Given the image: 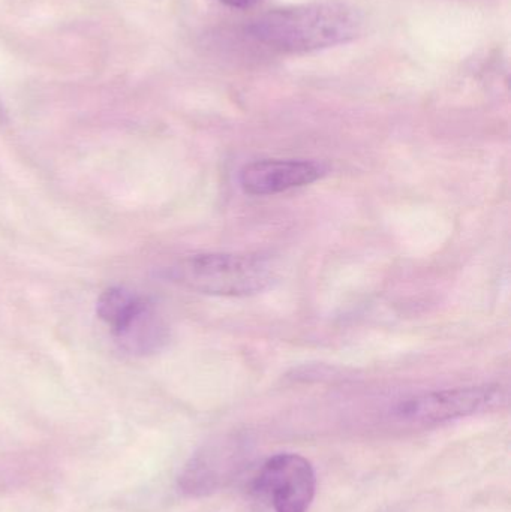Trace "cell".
I'll return each mask as SVG.
<instances>
[{
    "mask_svg": "<svg viewBox=\"0 0 511 512\" xmlns=\"http://www.w3.org/2000/svg\"><path fill=\"white\" fill-rule=\"evenodd\" d=\"M362 29V14L354 6L323 0L273 9L252 21L249 33L270 50L305 54L347 44Z\"/></svg>",
    "mask_w": 511,
    "mask_h": 512,
    "instance_id": "cell-1",
    "label": "cell"
},
{
    "mask_svg": "<svg viewBox=\"0 0 511 512\" xmlns=\"http://www.w3.org/2000/svg\"><path fill=\"white\" fill-rule=\"evenodd\" d=\"M275 270L261 255L198 254L176 262L168 279L198 294L248 297L272 285Z\"/></svg>",
    "mask_w": 511,
    "mask_h": 512,
    "instance_id": "cell-2",
    "label": "cell"
},
{
    "mask_svg": "<svg viewBox=\"0 0 511 512\" xmlns=\"http://www.w3.org/2000/svg\"><path fill=\"white\" fill-rule=\"evenodd\" d=\"M315 489L317 478L311 462L294 453L270 457L252 481V493L273 512H308Z\"/></svg>",
    "mask_w": 511,
    "mask_h": 512,
    "instance_id": "cell-3",
    "label": "cell"
},
{
    "mask_svg": "<svg viewBox=\"0 0 511 512\" xmlns=\"http://www.w3.org/2000/svg\"><path fill=\"white\" fill-rule=\"evenodd\" d=\"M501 397L497 385L450 388L408 397L396 403L392 417L408 426H437L485 411Z\"/></svg>",
    "mask_w": 511,
    "mask_h": 512,
    "instance_id": "cell-4",
    "label": "cell"
},
{
    "mask_svg": "<svg viewBox=\"0 0 511 512\" xmlns=\"http://www.w3.org/2000/svg\"><path fill=\"white\" fill-rule=\"evenodd\" d=\"M249 457V445L240 436H225L210 442L191 457L179 477V489L191 498L219 492L242 471Z\"/></svg>",
    "mask_w": 511,
    "mask_h": 512,
    "instance_id": "cell-5",
    "label": "cell"
},
{
    "mask_svg": "<svg viewBox=\"0 0 511 512\" xmlns=\"http://www.w3.org/2000/svg\"><path fill=\"white\" fill-rule=\"evenodd\" d=\"M323 167L305 159H263L246 164L240 170L243 192L254 197L281 194L317 182Z\"/></svg>",
    "mask_w": 511,
    "mask_h": 512,
    "instance_id": "cell-6",
    "label": "cell"
},
{
    "mask_svg": "<svg viewBox=\"0 0 511 512\" xmlns=\"http://www.w3.org/2000/svg\"><path fill=\"white\" fill-rule=\"evenodd\" d=\"M114 339L123 351L132 355H149L158 352L167 342L168 328L149 300L119 330Z\"/></svg>",
    "mask_w": 511,
    "mask_h": 512,
    "instance_id": "cell-7",
    "label": "cell"
},
{
    "mask_svg": "<svg viewBox=\"0 0 511 512\" xmlns=\"http://www.w3.org/2000/svg\"><path fill=\"white\" fill-rule=\"evenodd\" d=\"M146 301L147 298L135 294L131 289L113 286V288L105 289L101 297L98 298L96 313L114 333L123 327L144 306Z\"/></svg>",
    "mask_w": 511,
    "mask_h": 512,
    "instance_id": "cell-8",
    "label": "cell"
},
{
    "mask_svg": "<svg viewBox=\"0 0 511 512\" xmlns=\"http://www.w3.org/2000/svg\"><path fill=\"white\" fill-rule=\"evenodd\" d=\"M222 5L228 6L233 9H251L255 6L261 5L264 0H219Z\"/></svg>",
    "mask_w": 511,
    "mask_h": 512,
    "instance_id": "cell-9",
    "label": "cell"
},
{
    "mask_svg": "<svg viewBox=\"0 0 511 512\" xmlns=\"http://www.w3.org/2000/svg\"><path fill=\"white\" fill-rule=\"evenodd\" d=\"M5 120V111H3L2 104H0V123Z\"/></svg>",
    "mask_w": 511,
    "mask_h": 512,
    "instance_id": "cell-10",
    "label": "cell"
}]
</instances>
